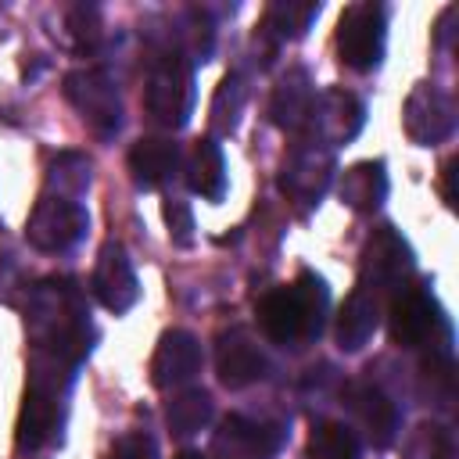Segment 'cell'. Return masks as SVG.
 <instances>
[{
    "mask_svg": "<svg viewBox=\"0 0 459 459\" xmlns=\"http://www.w3.org/2000/svg\"><path fill=\"white\" fill-rule=\"evenodd\" d=\"M215 369H219V380L237 391V387H247L265 377V355L247 330H230L219 337Z\"/></svg>",
    "mask_w": 459,
    "mask_h": 459,
    "instance_id": "7c38bea8",
    "label": "cell"
},
{
    "mask_svg": "<svg viewBox=\"0 0 459 459\" xmlns=\"http://www.w3.org/2000/svg\"><path fill=\"white\" fill-rule=\"evenodd\" d=\"M384 194H387L384 161H359V165L344 169V176H341V197L355 212H373L384 201Z\"/></svg>",
    "mask_w": 459,
    "mask_h": 459,
    "instance_id": "d6986e66",
    "label": "cell"
},
{
    "mask_svg": "<svg viewBox=\"0 0 459 459\" xmlns=\"http://www.w3.org/2000/svg\"><path fill=\"white\" fill-rule=\"evenodd\" d=\"M126 165H129V176H133L136 186L154 190L165 179H172V172L179 165V147L172 140H165V136H140L129 147Z\"/></svg>",
    "mask_w": 459,
    "mask_h": 459,
    "instance_id": "9a60e30c",
    "label": "cell"
},
{
    "mask_svg": "<svg viewBox=\"0 0 459 459\" xmlns=\"http://www.w3.org/2000/svg\"><path fill=\"white\" fill-rule=\"evenodd\" d=\"M441 323L445 319L437 312L434 294L420 283H402L387 301V330H391V341L402 348L427 344Z\"/></svg>",
    "mask_w": 459,
    "mask_h": 459,
    "instance_id": "5b68a950",
    "label": "cell"
},
{
    "mask_svg": "<svg viewBox=\"0 0 459 459\" xmlns=\"http://www.w3.org/2000/svg\"><path fill=\"white\" fill-rule=\"evenodd\" d=\"M316 14H319V4H276V7H269L265 22L280 36H301Z\"/></svg>",
    "mask_w": 459,
    "mask_h": 459,
    "instance_id": "d4e9b609",
    "label": "cell"
},
{
    "mask_svg": "<svg viewBox=\"0 0 459 459\" xmlns=\"http://www.w3.org/2000/svg\"><path fill=\"white\" fill-rule=\"evenodd\" d=\"M452 122H455V111H452V97L445 90H437L434 82H420L409 100H405V133L430 147L437 140H445L452 133Z\"/></svg>",
    "mask_w": 459,
    "mask_h": 459,
    "instance_id": "9c48e42d",
    "label": "cell"
},
{
    "mask_svg": "<svg viewBox=\"0 0 459 459\" xmlns=\"http://www.w3.org/2000/svg\"><path fill=\"white\" fill-rule=\"evenodd\" d=\"M143 104H147V115L158 126H169V129H179L190 118V108H194V75H190V65H186V57L179 50H169V54H161L151 65Z\"/></svg>",
    "mask_w": 459,
    "mask_h": 459,
    "instance_id": "7a4b0ae2",
    "label": "cell"
},
{
    "mask_svg": "<svg viewBox=\"0 0 459 459\" xmlns=\"http://www.w3.org/2000/svg\"><path fill=\"white\" fill-rule=\"evenodd\" d=\"M326 308H330L326 283L305 269L290 287H273L258 301V323H262V333L276 344L312 341L326 323Z\"/></svg>",
    "mask_w": 459,
    "mask_h": 459,
    "instance_id": "6da1fadb",
    "label": "cell"
},
{
    "mask_svg": "<svg viewBox=\"0 0 459 459\" xmlns=\"http://www.w3.org/2000/svg\"><path fill=\"white\" fill-rule=\"evenodd\" d=\"M280 441H283V430L276 423H255L247 416H226L215 437V445L237 459H265L280 448Z\"/></svg>",
    "mask_w": 459,
    "mask_h": 459,
    "instance_id": "5bb4252c",
    "label": "cell"
},
{
    "mask_svg": "<svg viewBox=\"0 0 459 459\" xmlns=\"http://www.w3.org/2000/svg\"><path fill=\"white\" fill-rule=\"evenodd\" d=\"M312 86H308V75L305 72H290L280 86H276V97H273V118L276 126L283 129H298L308 115H312Z\"/></svg>",
    "mask_w": 459,
    "mask_h": 459,
    "instance_id": "ffe728a7",
    "label": "cell"
},
{
    "mask_svg": "<svg viewBox=\"0 0 459 459\" xmlns=\"http://www.w3.org/2000/svg\"><path fill=\"white\" fill-rule=\"evenodd\" d=\"M104 459H158V445H154V437H151V434L133 430V434L115 437Z\"/></svg>",
    "mask_w": 459,
    "mask_h": 459,
    "instance_id": "484cf974",
    "label": "cell"
},
{
    "mask_svg": "<svg viewBox=\"0 0 459 459\" xmlns=\"http://www.w3.org/2000/svg\"><path fill=\"white\" fill-rule=\"evenodd\" d=\"M186 186L204 197V201H219L226 194V161H222V151L215 140H197L186 154Z\"/></svg>",
    "mask_w": 459,
    "mask_h": 459,
    "instance_id": "ac0fdd59",
    "label": "cell"
},
{
    "mask_svg": "<svg viewBox=\"0 0 459 459\" xmlns=\"http://www.w3.org/2000/svg\"><path fill=\"white\" fill-rule=\"evenodd\" d=\"M93 294L108 312H129L140 298V283H136V269L129 262V255L118 244H104L93 265Z\"/></svg>",
    "mask_w": 459,
    "mask_h": 459,
    "instance_id": "ba28073f",
    "label": "cell"
},
{
    "mask_svg": "<svg viewBox=\"0 0 459 459\" xmlns=\"http://www.w3.org/2000/svg\"><path fill=\"white\" fill-rule=\"evenodd\" d=\"M308 459H359V437L337 420H319L308 430Z\"/></svg>",
    "mask_w": 459,
    "mask_h": 459,
    "instance_id": "44dd1931",
    "label": "cell"
},
{
    "mask_svg": "<svg viewBox=\"0 0 459 459\" xmlns=\"http://www.w3.org/2000/svg\"><path fill=\"white\" fill-rule=\"evenodd\" d=\"M165 219H169V233L176 237V244H190V230H194V219H190V208L183 201H172L165 208Z\"/></svg>",
    "mask_w": 459,
    "mask_h": 459,
    "instance_id": "4316f807",
    "label": "cell"
},
{
    "mask_svg": "<svg viewBox=\"0 0 459 459\" xmlns=\"http://www.w3.org/2000/svg\"><path fill=\"white\" fill-rule=\"evenodd\" d=\"M50 183L57 186V197L75 201L86 186H90V161L82 154H61L50 165Z\"/></svg>",
    "mask_w": 459,
    "mask_h": 459,
    "instance_id": "cb8c5ba5",
    "label": "cell"
},
{
    "mask_svg": "<svg viewBox=\"0 0 459 459\" xmlns=\"http://www.w3.org/2000/svg\"><path fill=\"white\" fill-rule=\"evenodd\" d=\"M412 258H409V244L391 230V226H380L369 244H366V255H362V287L369 290H398L405 283V273H409Z\"/></svg>",
    "mask_w": 459,
    "mask_h": 459,
    "instance_id": "52a82bcc",
    "label": "cell"
},
{
    "mask_svg": "<svg viewBox=\"0 0 459 459\" xmlns=\"http://www.w3.org/2000/svg\"><path fill=\"white\" fill-rule=\"evenodd\" d=\"M65 97L72 100V108L82 115V122L100 133L111 136L122 122V104H118V90L111 82L108 72L100 68H79L65 75Z\"/></svg>",
    "mask_w": 459,
    "mask_h": 459,
    "instance_id": "277c9868",
    "label": "cell"
},
{
    "mask_svg": "<svg viewBox=\"0 0 459 459\" xmlns=\"http://www.w3.org/2000/svg\"><path fill=\"white\" fill-rule=\"evenodd\" d=\"M201 373V344L186 330L161 333L154 355H151V384L154 387H179L190 384Z\"/></svg>",
    "mask_w": 459,
    "mask_h": 459,
    "instance_id": "30bf717a",
    "label": "cell"
},
{
    "mask_svg": "<svg viewBox=\"0 0 459 459\" xmlns=\"http://www.w3.org/2000/svg\"><path fill=\"white\" fill-rule=\"evenodd\" d=\"M326 179H330V154L312 143V147L294 151L283 161L280 190L290 194L298 204H316L323 197V190H326Z\"/></svg>",
    "mask_w": 459,
    "mask_h": 459,
    "instance_id": "4fadbf2b",
    "label": "cell"
},
{
    "mask_svg": "<svg viewBox=\"0 0 459 459\" xmlns=\"http://www.w3.org/2000/svg\"><path fill=\"white\" fill-rule=\"evenodd\" d=\"M82 233H86V212L79 201L68 197H39L25 226L29 244L39 251H68Z\"/></svg>",
    "mask_w": 459,
    "mask_h": 459,
    "instance_id": "8992f818",
    "label": "cell"
},
{
    "mask_svg": "<svg viewBox=\"0 0 459 459\" xmlns=\"http://www.w3.org/2000/svg\"><path fill=\"white\" fill-rule=\"evenodd\" d=\"M165 420H169L172 434H197L212 420L208 391H183V394H176L169 402V409H165Z\"/></svg>",
    "mask_w": 459,
    "mask_h": 459,
    "instance_id": "7402d4cb",
    "label": "cell"
},
{
    "mask_svg": "<svg viewBox=\"0 0 459 459\" xmlns=\"http://www.w3.org/2000/svg\"><path fill=\"white\" fill-rule=\"evenodd\" d=\"M452 455H455V441L452 430L441 423H420L405 437V459H452Z\"/></svg>",
    "mask_w": 459,
    "mask_h": 459,
    "instance_id": "603a6c76",
    "label": "cell"
},
{
    "mask_svg": "<svg viewBox=\"0 0 459 459\" xmlns=\"http://www.w3.org/2000/svg\"><path fill=\"white\" fill-rule=\"evenodd\" d=\"M316 129L330 140V143H344L359 133L362 126V104L351 97V93H341V90H330L319 97V104H312V115Z\"/></svg>",
    "mask_w": 459,
    "mask_h": 459,
    "instance_id": "e0dca14e",
    "label": "cell"
},
{
    "mask_svg": "<svg viewBox=\"0 0 459 459\" xmlns=\"http://www.w3.org/2000/svg\"><path fill=\"white\" fill-rule=\"evenodd\" d=\"M377 323H380V294L359 283L351 290V298L341 305V316H337V348L341 351H359L373 337Z\"/></svg>",
    "mask_w": 459,
    "mask_h": 459,
    "instance_id": "2e32d148",
    "label": "cell"
},
{
    "mask_svg": "<svg viewBox=\"0 0 459 459\" xmlns=\"http://www.w3.org/2000/svg\"><path fill=\"white\" fill-rule=\"evenodd\" d=\"M384 39H387V14L380 4H348L344 14L337 18V54L348 68L369 72L384 57Z\"/></svg>",
    "mask_w": 459,
    "mask_h": 459,
    "instance_id": "3957f363",
    "label": "cell"
},
{
    "mask_svg": "<svg viewBox=\"0 0 459 459\" xmlns=\"http://www.w3.org/2000/svg\"><path fill=\"white\" fill-rule=\"evenodd\" d=\"M455 158L452 161H445V169H441V197H445V204H455V194H452V179H455Z\"/></svg>",
    "mask_w": 459,
    "mask_h": 459,
    "instance_id": "83f0119b",
    "label": "cell"
},
{
    "mask_svg": "<svg viewBox=\"0 0 459 459\" xmlns=\"http://www.w3.org/2000/svg\"><path fill=\"white\" fill-rule=\"evenodd\" d=\"M344 402H348V409L355 412L359 427L366 430V437L377 448H387L398 437V409H394V402L380 387H373V384H348L344 387Z\"/></svg>",
    "mask_w": 459,
    "mask_h": 459,
    "instance_id": "8fae6325",
    "label": "cell"
},
{
    "mask_svg": "<svg viewBox=\"0 0 459 459\" xmlns=\"http://www.w3.org/2000/svg\"><path fill=\"white\" fill-rule=\"evenodd\" d=\"M172 459H204V455H201V452H194V448H183V452H176Z\"/></svg>",
    "mask_w": 459,
    "mask_h": 459,
    "instance_id": "f1b7e54d",
    "label": "cell"
}]
</instances>
